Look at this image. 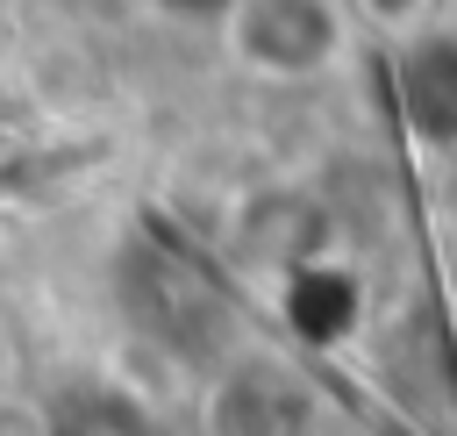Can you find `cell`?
<instances>
[{"mask_svg": "<svg viewBox=\"0 0 457 436\" xmlns=\"http://www.w3.org/2000/svg\"><path fill=\"white\" fill-rule=\"evenodd\" d=\"M43 436H157V415L114 379H64L43 407Z\"/></svg>", "mask_w": 457, "mask_h": 436, "instance_id": "obj_2", "label": "cell"}, {"mask_svg": "<svg viewBox=\"0 0 457 436\" xmlns=\"http://www.w3.org/2000/svg\"><path fill=\"white\" fill-rule=\"evenodd\" d=\"M228 43L264 71H307V64L328 57L336 21L321 7H236L228 14Z\"/></svg>", "mask_w": 457, "mask_h": 436, "instance_id": "obj_1", "label": "cell"}, {"mask_svg": "<svg viewBox=\"0 0 457 436\" xmlns=\"http://www.w3.org/2000/svg\"><path fill=\"white\" fill-rule=\"evenodd\" d=\"M7 379H14V343H7V329H0V393H7Z\"/></svg>", "mask_w": 457, "mask_h": 436, "instance_id": "obj_4", "label": "cell"}, {"mask_svg": "<svg viewBox=\"0 0 457 436\" xmlns=\"http://www.w3.org/2000/svg\"><path fill=\"white\" fill-rule=\"evenodd\" d=\"M293 393L278 386V372H264V365H243V372H228L221 386H214V400H207V429L214 436H293Z\"/></svg>", "mask_w": 457, "mask_h": 436, "instance_id": "obj_3", "label": "cell"}]
</instances>
